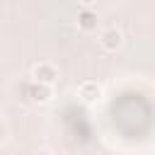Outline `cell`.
<instances>
[{"label": "cell", "mask_w": 155, "mask_h": 155, "mask_svg": "<svg viewBox=\"0 0 155 155\" xmlns=\"http://www.w3.org/2000/svg\"><path fill=\"white\" fill-rule=\"evenodd\" d=\"M78 97H80V102H85V104H99L102 102V97H104V87L97 82V80H82L80 85H78Z\"/></svg>", "instance_id": "obj_1"}, {"label": "cell", "mask_w": 155, "mask_h": 155, "mask_svg": "<svg viewBox=\"0 0 155 155\" xmlns=\"http://www.w3.org/2000/svg\"><path fill=\"white\" fill-rule=\"evenodd\" d=\"M99 46H102L104 51H109V53H116V51L124 46V34H121V29H116V27L102 29V31H99Z\"/></svg>", "instance_id": "obj_2"}, {"label": "cell", "mask_w": 155, "mask_h": 155, "mask_svg": "<svg viewBox=\"0 0 155 155\" xmlns=\"http://www.w3.org/2000/svg\"><path fill=\"white\" fill-rule=\"evenodd\" d=\"M27 97L31 104H48L53 99V85H46V82H31L27 87Z\"/></svg>", "instance_id": "obj_3"}, {"label": "cell", "mask_w": 155, "mask_h": 155, "mask_svg": "<svg viewBox=\"0 0 155 155\" xmlns=\"http://www.w3.org/2000/svg\"><path fill=\"white\" fill-rule=\"evenodd\" d=\"M31 78H34L36 82L56 85V80H58V68H56L53 63H48V61H41V63H36V65L31 68Z\"/></svg>", "instance_id": "obj_4"}, {"label": "cell", "mask_w": 155, "mask_h": 155, "mask_svg": "<svg viewBox=\"0 0 155 155\" xmlns=\"http://www.w3.org/2000/svg\"><path fill=\"white\" fill-rule=\"evenodd\" d=\"M97 24H99V17H97V12L92 7H82L78 12V29L80 31H94Z\"/></svg>", "instance_id": "obj_5"}, {"label": "cell", "mask_w": 155, "mask_h": 155, "mask_svg": "<svg viewBox=\"0 0 155 155\" xmlns=\"http://www.w3.org/2000/svg\"><path fill=\"white\" fill-rule=\"evenodd\" d=\"M78 2H80V5H82V7H92V5H94V2H97V0H78Z\"/></svg>", "instance_id": "obj_6"}, {"label": "cell", "mask_w": 155, "mask_h": 155, "mask_svg": "<svg viewBox=\"0 0 155 155\" xmlns=\"http://www.w3.org/2000/svg\"><path fill=\"white\" fill-rule=\"evenodd\" d=\"M34 155H53V153H51V150H36Z\"/></svg>", "instance_id": "obj_7"}, {"label": "cell", "mask_w": 155, "mask_h": 155, "mask_svg": "<svg viewBox=\"0 0 155 155\" xmlns=\"http://www.w3.org/2000/svg\"><path fill=\"white\" fill-rule=\"evenodd\" d=\"M2 138H5V126H2V121H0V143H2Z\"/></svg>", "instance_id": "obj_8"}]
</instances>
